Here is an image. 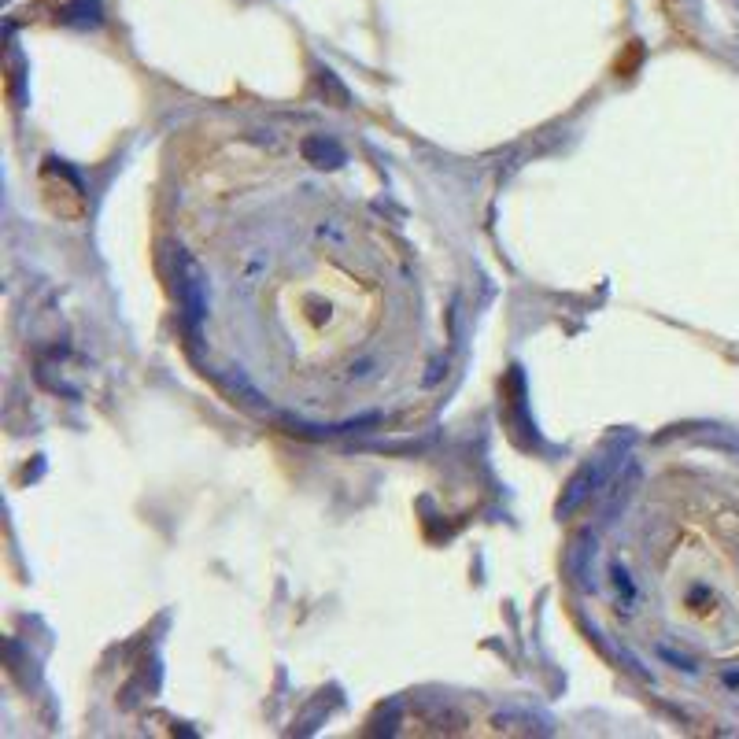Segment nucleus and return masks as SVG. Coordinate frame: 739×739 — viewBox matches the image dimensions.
Instances as JSON below:
<instances>
[{
  "mask_svg": "<svg viewBox=\"0 0 739 739\" xmlns=\"http://www.w3.org/2000/svg\"><path fill=\"white\" fill-rule=\"evenodd\" d=\"M174 230L207 363L307 425L418 396L429 311L411 244L307 137L233 134L178 182Z\"/></svg>",
  "mask_w": 739,
  "mask_h": 739,
  "instance_id": "1",
  "label": "nucleus"
},
{
  "mask_svg": "<svg viewBox=\"0 0 739 739\" xmlns=\"http://www.w3.org/2000/svg\"><path fill=\"white\" fill-rule=\"evenodd\" d=\"M588 629L662 699H739V496L684 455L632 459L573 544Z\"/></svg>",
  "mask_w": 739,
  "mask_h": 739,
  "instance_id": "2",
  "label": "nucleus"
}]
</instances>
